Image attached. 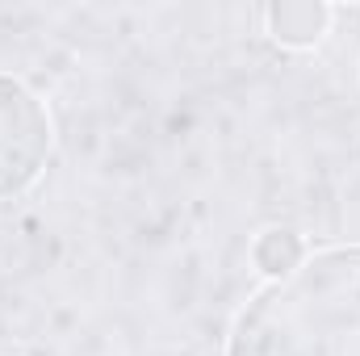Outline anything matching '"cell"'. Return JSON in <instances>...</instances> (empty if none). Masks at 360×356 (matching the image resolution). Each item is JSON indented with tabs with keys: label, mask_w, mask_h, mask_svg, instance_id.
Here are the masks:
<instances>
[{
	"label": "cell",
	"mask_w": 360,
	"mask_h": 356,
	"mask_svg": "<svg viewBox=\"0 0 360 356\" xmlns=\"http://www.w3.org/2000/svg\"><path fill=\"white\" fill-rule=\"evenodd\" d=\"M222 356H360V243H327L264 281L231 323Z\"/></svg>",
	"instance_id": "6da1fadb"
},
{
	"label": "cell",
	"mask_w": 360,
	"mask_h": 356,
	"mask_svg": "<svg viewBox=\"0 0 360 356\" xmlns=\"http://www.w3.org/2000/svg\"><path fill=\"white\" fill-rule=\"evenodd\" d=\"M55 151L51 109L25 80L0 72V201L21 197L46 172Z\"/></svg>",
	"instance_id": "7a4b0ae2"
},
{
	"label": "cell",
	"mask_w": 360,
	"mask_h": 356,
	"mask_svg": "<svg viewBox=\"0 0 360 356\" xmlns=\"http://www.w3.org/2000/svg\"><path fill=\"white\" fill-rule=\"evenodd\" d=\"M335 21V8L323 0H281L264 8V30L276 46L285 51H310L327 38Z\"/></svg>",
	"instance_id": "3957f363"
},
{
	"label": "cell",
	"mask_w": 360,
	"mask_h": 356,
	"mask_svg": "<svg viewBox=\"0 0 360 356\" xmlns=\"http://www.w3.org/2000/svg\"><path fill=\"white\" fill-rule=\"evenodd\" d=\"M306 239L293 231V227H269V231H260L256 239H252V265L260 268L269 281H281L285 272H293V268L306 260Z\"/></svg>",
	"instance_id": "277c9868"
}]
</instances>
